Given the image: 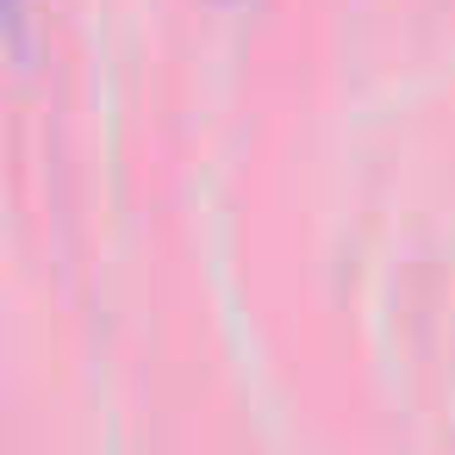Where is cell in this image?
Masks as SVG:
<instances>
[{
  "instance_id": "6da1fadb",
  "label": "cell",
  "mask_w": 455,
  "mask_h": 455,
  "mask_svg": "<svg viewBox=\"0 0 455 455\" xmlns=\"http://www.w3.org/2000/svg\"><path fill=\"white\" fill-rule=\"evenodd\" d=\"M219 7H231V0H219Z\"/></svg>"
}]
</instances>
